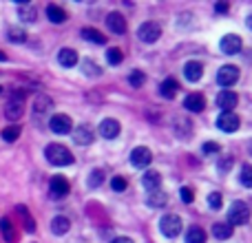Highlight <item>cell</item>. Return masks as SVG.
<instances>
[{"instance_id":"6da1fadb","label":"cell","mask_w":252,"mask_h":243,"mask_svg":"<svg viewBox=\"0 0 252 243\" xmlns=\"http://www.w3.org/2000/svg\"><path fill=\"white\" fill-rule=\"evenodd\" d=\"M47 159L53 166H71L73 164V155H71L69 148H64L62 144H49L47 151H44Z\"/></svg>"},{"instance_id":"7a4b0ae2","label":"cell","mask_w":252,"mask_h":243,"mask_svg":"<svg viewBox=\"0 0 252 243\" xmlns=\"http://www.w3.org/2000/svg\"><path fill=\"white\" fill-rule=\"evenodd\" d=\"M22 113H25V93H22V91H13L11 97H9V102H7L4 115H7V120L16 122V120L22 118Z\"/></svg>"},{"instance_id":"3957f363","label":"cell","mask_w":252,"mask_h":243,"mask_svg":"<svg viewBox=\"0 0 252 243\" xmlns=\"http://www.w3.org/2000/svg\"><path fill=\"white\" fill-rule=\"evenodd\" d=\"M248 219H250V208L244 201H235V204L230 206V210H228V221H230V226H244V223H248Z\"/></svg>"},{"instance_id":"277c9868","label":"cell","mask_w":252,"mask_h":243,"mask_svg":"<svg viewBox=\"0 0 252 243\" xmlns=\"http://www.w3.org/2000/svg\"><path fill=\"white\" fill-rule=\"evenodd\" d=\"M159 230H161V235H164V237L175 239V237L184 230V228H182V219H179L177 214H164V217L159 219Z\"/></svg>"},{"instance_id":"5b68a950","label":"cell","mask_w":252,"mask_h":243,"mask_svg":"<svg viewBox=\"0 0 252 243\" xmlns=\"http://www.w3.org/2000/svg\"><path fill=\"white\" fill-rule=\"evenodd\" d=\"M159 35H161V27L157 25V22H144V25L137 29V38L142 40V42H146V44L157 42Z\"/></svg>"},{"instance_id":"8992f818","label":"cell","mask_w":252,"mask_h":243,"mask_svg":"<svg viewBox=\"0 0 252 243\" xmlns=\"http://www.w3.org/2000/svg\"><path fill=\"white\" fill-rule=\"evenodd\" d=\"M49 128H51L56 135H66V133L73 130V122H71L69 115L58 113V115H53V118L49 120Z\"/></svg>"},{"instance_id":"52a82bcc","label":"cell","mask_w":252,"mask_h":243,"mask_svg":"<svg viewBox=\"0 0 252 243\" xmlns=\"http://www.w3.org/2000/svg\"><path fill=\"white\" fill-rule=\"evenodd\" d=\"M151 161H153V155L146 146L133 148V152H130V164H133L135 168H146V166H151Z\"/></svg>"},{"instance_id":"ba28073f","label":"cell","mask_w":252,"mask_h":243,"mask_svg":"<svg viewBox=\"0 0 252 243\" xmlns=\"http://www.w3.org/2000/svg\"><path fill=\"white\" fill-rule=\"evenodd\" d=\"M239 80V69L237 66H232V64H226V66H221L219 69V73H217V82L221 84V87H232V84Z\"/></svg>"},{"instance_id":"9c48e42d","label":"cell","mask_w":252,"mask_h":243,"mask_svg":"<svg viewBox=\"0 0 252 243\" xmlns=\"http://www.w3.org/2000/svg\"><path fill=\"white\" fill-rule=\"evenodd\" d=\"M217 126H219L221 130H226V133H235V130H239L241 120H239V115H235L232 111H228V113H221V115H219Z\"/></svg>"},{"instance_id":"30bf717a","label":"cell","mask_w":252,"mask_h":243,"mask_svg":"<svg viewBox=\"0 0 252 243\" xmlns=\"http://www.w3.org/2000/svg\"><path fill=\"white\" fill-rule=\"evenodd\" d=\"M241 47H244V42H241V38L237 33H228V35L221 38V51L226 53V56H235V53H239Z\"/></svg>"},{"instance_id":"8fae6325","label":"cell","mask_w":252,"mask_h":243,"mask_svg":"<svg viewBox=\"0 0 252 243\" xmlns=\"http://www.w3.org/2000/svg\"><path fill=\"white\" fill-rule=\"evenodd\" d=\"M49 192H51L53 199H62V197L69 195V182L64 177H60V175H56L51 179V183H49Z\"/></svg>"},{"instance_id":"7c38bea8","label":"cell","mask_w":252,"mask_h":243,"mask_svg":"<svg viewBox=\"0 0 252 243\" xmlns=\"http://www.w3.org/2000/svg\"><path fill=\"white\" fill-rule=\"evenodd\" d=\"M237 102H239V97H237L235 91H221L217 95V106L219 109H223V113H228V111H232L237 106Z\"/></svg>"},{"instance_id":"4fadbf2b","label":"cell","mask_w":252,"mask_h":243,"mask_svg":"<svg viewBox=\"0 0 252 243\" xmlns=\"http://www.w3.org/2000/svg\"><path fill=\"white\" fill-rule=\"evenodd\" d=\"M100 135H102L104 139H115V137L120 135V122L113 120V118L102 120V124H100Z\"/></svg>"},{"instance_id":"5bb4252c","label":"cell","mask_w":252,"mask_h":243,"mask_svg":"<svg viewBox=\"0 0 252 243\" xmlns=\"http://www.w3.org/2000/svg\"><path fill=\"white\" fill-rule=\"evenodd\" d=\"M184 75H186L188 82H199L201 75H204V64L197 62V60L186 62V66H184Z\"/></svg>"},{"instance_id":"9a60e30c","label":"cell","mask_w":252,"mask_h":243,"mask_svg":"<svg viewBox=\"0 0 252 243\" xmlns=\"http://www.w3.org/2000/svg\"><path fill=\"white\" fill-rule=\"evenodd\" d=\"M93 128L91 126H87V124H80L78 128L73 130V139H75V144H80V146H89V144L93 142Z\"/></svg>"},{"instance_id":"2e32d148","label":"cell","mask_w":252,"mask_h":243,"mask_svg":"<svg viewBox=\"0 0 252 243\" xmlns=\"http://www.w3.org/2000/svg\"><path fill=\"white\" fill-rule=\"evenodd\" d=\"M184 106H186L188 111H192V113H201V111L206 109V97L201 95V93H190V95H186V100H184Z\"/></svg>"},{"instance_id":"e0dca14e","label":"cell","mask_w":252,"mask_h":243,"mask_svg":"<svg viewBox=\"0 0 252 243\" xmlns=\"http://www.w3.org/2000/svg\"><path fill=\"white\" fill-rule=\"evenodd\" d=\"M106 27H109V31H113V33H124L126 31V18L122 13H109L106 16Z\"/></svg>"},{"instance_id":"ac0fdd59","label":"cell","mask_w":252,"mask_h":243,"mask_svg":"<svg viewBox=\"0 0 252 243\" xmlns=\"http://www.w3.org/2000/svg\"><path fill=\"white\" fill-rule=\"evenodd\" d=\"M142 183L146 190H159V183H161V175L157 173V170H146V173L142 175Z\"/></svg>"},{"instance_id":"d6986e66","label":"cell","mask_w":252,"mask_h":243,"mask_svg":"<svg viewBox=\"0 0 252 243\" xmlns=\"http://www.w3.org/2000/svg\"><path fill=\"white\" fill-rule=\"evenodd\" d=\"M58 62H60L62 66H66V69H71V66L78 64V53H75L73 49H62V51L58 53Z\"/></svg>"},{"instance_id":"ffe728a7","label":"cell","mask_w":252,"mask_h":243,"mask_svg":"<svg viewBox=\"0 0 252 243\" xmlns=\"http://www.w3.org/2000/svg\"><path fill=\"white\" fill-rule=\"evenodd\" d=\"M51 230H53V235H58V237H62V235H66V232L71 230V221L66 217H56L51 221Z\"/></svg>"},{"instance_id":"44dd1931","label":"cell","mask_w":252,"mask_h":243,"mask_svg":"<svg viewBox=\"0 0 252 243\" xmlns=\"http://www.w3.org/2000/svg\"><path fill=\"white\" fill-rule=\"evenodd\" d=\"M177 89H179L177 80H175V78H168V80H164V82H161L159 93H161L164 97H168V100H173V97L177 95Z\"/></svg>"},{"instance_id":"7402d4cb","label":"cell","mask_w":252,"mask_h":243,"mask_svg":"<svg viewBox=\"0 0 252 243\" xmlns=\"http://www.w3.org/2000/svg\"><path fill=\"white\" fill-rule=\"evenodd\" d=\"M47 16L51 22H56V25H62V22L66 20V11L62 7H58V4H49L47 7Z\"/></svg>"},{"instance_id":"603a6c76","label":"cell","mask_w":252,"mask_h":243,"mask_svg":"<svg viewBox=\"0 0 252 243\" xmlns=\"http://www.w3.org/2000/svg\"><path fill=\"white\" fill-rule=\"evenodd\" d=\"M168 204V195L161 190H153L151 195H148V206L151 208H164V206Z\"/></svg>"},{"instance_id":"cb8c5ba5","label":"cell","mask_w":252,"mask_h":243,"mask_svg":"<svg viewBox=\"0 0 252 243\" xmlns=\"http://www.w3.org/2000/svg\"><path fill=\"white\" fill-rule=\"evenodd\" d=\"M51 106H53L51 97H49V95H38V97H35V102H33V113L35 115H42V113H47Z\"/></svg>"},{"instance_id":"d4e9b609","label":"cell","mask_w":252,"mask_h":243,"mask_svg":"<svg viewBox=\"0 0 252 243\" xmlns=\"http://www.w3.org/2000/svg\"><path fill=\"white\" fill-rule=\"evenodd\" d=\"M18 16H20L22 22H35L38 11H35V7H31V4H20V7H18Z\"/></svg>"},{"instance_id":"484cf974","label":"cell","mask_w":252,"mask_h":243,"mask_svg":"<svg viewBox=\"0 0 252 243\" xmlns=\"http://www.w3.org/2000/svg\"><path fill=\"white\" fill-rule=\"evenodd\" d=\"M186 243H206V232L199 226L188 228L186 232Z\"/></svg>"},{"instance_id":"4316f807","label":"cell","mask_w":252,"mask_h":243,"mask_svg":"<svg viewBox=\"0 0 252 243\" xmlns=\"http://www.w3.org/2000/svg\"><path fill=\"white\" fill-rule=\"evenodd\" d=\"M82 38L89 40V42H95V44H104L106 42V35H102L97 29H91V27H87V29H82Z\"/></svg>"},{"instance_id":"83f0119b","label":"cell","mask_w":252,"mask_h":243,"mask_svg":"<svg viewBox=\"0 0 252 243\" xmlns=\"http://www.w3.org/2000/svg\"><path fill=\"white\" fill-rule=\"evenodd\" d=\"M213 235L217 237V239H230L232 237V226L230 223H215L213 226Z\"/></svg>"},{"instance_id":"f1b7e54d","label":"cell","mask_w":252,"mask_h":243,"mask_svg":"<svg viewBox=\"0 0 252 243\" xmlns=\"http://www.w3.org/2000/svg\"><path fill=\"white\" fill-rule=\"evenodd\" d=\"M0 230H2L4 241H9V243L16 241V235H13V226H11V221H9V219H0Z\"/></svg>"},{"instance_id":"f546056e","label":"cell","mask_w":252,"mask_h":243,"mask_svg":"<svg viewBox=\"0 0 252 243\" xmlns=\"http://www.w3.org/2000/svg\"><path fill=\"white\" fill-rule=\"evenodd\" d=\"M18 213H20L22 221H25V226H27V232H35V223H33V219H31L29 210H27L25 206H18Z\"/></svg>"},{"instance_id":"4dcf8cb0","label":"cell","mask_w":252,"mask_h":243,"mask_svg":"<svg viewBox=\"0 0 252 243\" xmlns=\"http://www.w3.org/2000/svg\"><path fill=\"white\" fill-rule=\"evenodd\" d=\"M18 137H20V126H7V128L2 130L4 142H16Z\"/></svg>"},{"instance_id":"1f68e13d","label":"cell","mask_w":252,"mask_h":243,"mask_svg":"<svg viewBox=\"0 0 252 243\" xmlns=\"http://www.w3.org/2000/svg\"><path fill=\"white\" fill-rule=\"evenodd\" d=\"M128 82L133 89H139L144 82H146V75H144V71H133V73L128 75Z\"/></svg>"},{"instance_id":"d6a6232c","label":"cell","mask_w":252,"mask_h":243,"mask_svg":"<svg viewBox=\"0 0 252 243\" xmlns=\"http://www.w3.org/2000/svg\"><path fill=\"white\" fill-rule=\"evenodd\" d=\"M239 179H241V183H244L246 188H252V166L250 164H246L244 168H241Z\"/></svg>"},{"instance_id":"836d02e7","label":"cell","mask_w":252,"mask_h":243,"mask_svg":"<svg viewBox=\"0 0 252 243\" xmlns=\"http://www.w3.org/2000/svg\"><path fill=\"white\" fill-rule=\"evenodd\" d=\"M7 38L11 40V42H25L27 33L22 29H18V27H11V29H9V33H7Z\"/></svg>"},{"instance_id":"e575fe53","label":"cell","mask_w":252,"mask_h":243,"mask_svg":"<svg viewBox=\"0 0 252 243\" xmlns=\"http://www.w3.org/2000/svg\"><path fill=\"white\" fill-rule=\"evenodd\" d=\"M82 69H84V73L91 75V78H93V75H100V73H102L100 66H97L95 62H91V60H84V62H82Z\"/></svg>"},{"instance_id":"d590c367","label":"cell","mask_w":252,"mask_h":243,"mask_svg":"<svg viewBox=\"0 0 252 243\" xmlns=\"http://www.w3.org/2000/svg\"><path fill=\"white\" fill-rule=\"evenodd\" d=\"M221 204H223L221 192H210V195H208V206H210V208L219 210V208H221Z\"/></svg>"},{"instance_id":"8d00e7d4","label":"cell","mask_w":252,"mask_h":243,"mask_svg":"<svg viewBox=\"0 0 252 243\" xmlns=\"http://www.w3.org/2000/svg\"><path fill=\"white\" fill-rule=\"evenodd\" d=\"M102 182H104V170H93V173L89 175V186L91 188L100 186Z\"/></svg>"},{"instance_id":"74e56055","label":"cell","mask_w":252,"mask_h":243,"mask_svg":"<svg viewBox=\"0 0 252 243\" xmlns=\"http://www.w3.org/2000/svg\"><path fill=\"white\" fill-rule=\"evenodd\" d=\"M122 51H120V49H109V51H106V60H109V64H120V62H122Z\"/></svg>"},{"instance_id":"f35d334b","label":"cell","mask_w":252,"mask_h":243,"mask_svg":"<svg viewBox=\"0 0 252 243\" xmlns=\"http://www.w3.org/2000/svg\"><path fill=\"white\" fill-rule=\"evenodd\" d=\"M179 195H182L184 204H192V199H195V192H192V188H188V186H184L182 190H179Z\"/></svg>"},{"instance_id":"ab89813d","label":"cell","mask_w":252,"mask_h":243,"mask_svg":"<svg viewBox=\"0 0 252 243\" xmlns=\"http://www.w3.org/2000/svg\"><path fill=\"white\" fill-rule=\"evenodd\" d=\"M111 188H113V190H118V192L126 190V179L124 177H113V179H111Z\"/></svg>"},{"instance_id":"60d3db41","label":"cell","mask_w":252,"mask_h":243,"mask_svg":"<svg viewBox=\"0 0 252 243\" xmlns=\"http://www.w3.org/2000/svg\"><path fill=\"white\" fill-rule=\"evenodd\" d=\"M217 168H219V173H228V170L232 168V157H223L217 164Z\"/></svg>"},{"instance_id":"b9f144b4","label":"cell","mask_w":252,"mask_h":243,"mask_svg":"<svg viewBox=\"0 0 252 243\" xmlns=\"http://www.w3.org/2000/svg\"><path fill=\"white\" fill-rule=\"evenodd\" d=\"M204 152H206V155H213V152H219V144H215V142L204 144Z\"/></svg>"},{"instance_id":"7bdbcfd3","label":"cell","mask_w":252,"mask_h":243,"mask_svg":"<svg viewBox=\"0 0 252 243\" xmlns=\"http://www.w3.org/2000/svg\"><path fill=\"white\" fill-rule=\"evenodd\" d=\"M215 9H217L219 13H226L228 11V4L226 2H217V4H215Z\"/></svg>"},{"instance_id":"ee69618b","label":"cell","mask_w":252,"mask_h":243,"mask_svg":"<svg viewBox=\"0 0 252 243\" xmlns=\"http://www.w3.org/2000/svg\"><path fill=\"white\" fill-rule=\"evenodd\" d=\"M113 243H133V239H128V237H118Z\"/></svg>"},{"instance_id":"f6af8a7d","label":"cell","mask_w":252,"mask_h":243,"mask_svg":"<svg viewBox=\"0 0 252 243\" xmlns=\"http://www.w3.org/2000/svg\"><path fill=\"white\" fill-rule=\"evenodd\" d=\"M4 60H7V56H4V53L0 51V62H4Z\"/></svg>"},{"instance_id":"bcb514c9","label":"cell","mask_w":252,"mask_h":243,"mask_svg":"<svg viewBox=\"0 0 252 243\" xmlns=\"http://www.w3.org/2000/svg\"><path fill=\"white\" fill-rule=\"evenodd\" d=\"M248 27H250V29H252V16L248 18Z\"/></svg>"},{"instance_id":"7dc6e473","label":"cell","mask_w":252,"mask_h":243,"mask_svg":"<svg viewBox=\"0 0 252 243\" xmlns=\"http://www.w3.org/2000/svg\"><path fill=\"white\" fill-rule=\"evenodd\" d=\"M0 93H2V87H0Z\"/></svg>"}]
</instances>
